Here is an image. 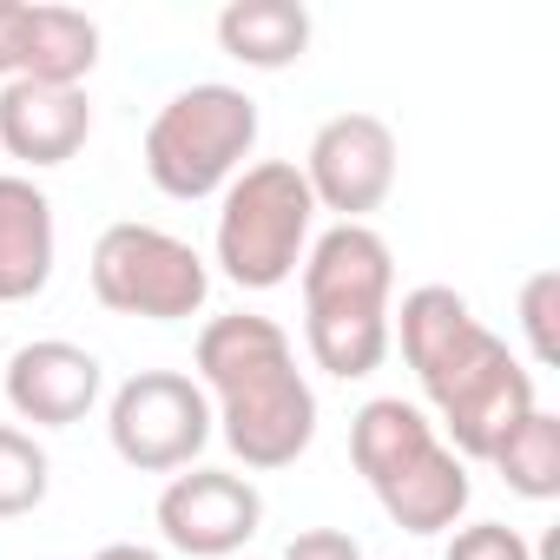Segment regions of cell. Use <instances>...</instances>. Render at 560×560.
Wrapping results in <instances>:
<instances>
[{
    "label": "cell",
    "instance_id": "cell-13",
    "mask_svg": "<svg viewBox=\"0 0 560 560\" xmlns=\"http://www.w3.org/2000/svg\"><path fill=\"white\" fill-rule=\"evenodd\" d=\"M93 139V100L86 86H40V80H8L0 86V152L47 172L67 165Z\"/></svg>",
    "mask_w": 560,
    "mask_h": 560
},
{
    "label": "cell",
    "instance_id": "cell-11",
    "mask_svg": "<svg viewBox=\"0 0 560 560\" xmlns=\"http://www.w3.org/2000/svg\"><path fill=\"white\" fill-rule=\"evenodd\" d=\"M8 409L34 429H73L93 416L100 389H106V370L86 343H67V337H40V343H21L8 357Z\"/></svg>",
    "mask_w": 560,
    "mask_h": 560
},
{
    "label": "cell",
    "instance_id": "cell-12",
    "mask_svg": "<svg viewBox=\"0 0 560 560\" xmlns=\"http://www.w3.org/2000/svg\"><path fill=\"white\" fill-rule=\"evenodd\" d=\"M540 409V396H534V370L501 343L429 422H435V435L462 455V462H488L494 448H501V435H514V422L521 416H534Z\"/></svg>",
    "mask_w": 560,
    "mask_h": 560
},
{
    "label": "cell",
    "instance_id": "cell-20",
    "mask_svg": "<svg viewBox=\"0 0 560 560\" xmlns=\"http://www.w3.org/2000/svg\"><path fill=\"white\" fill-rule=\"evenodd\" d=\"M442 560H534V547L508 521H468V527H448V553Z\"/></svg>",
    "mask_w": 560,
    "mask_h": 560
},
{
    "label": "cell",
    "instance_id": "cell-23",
    "mask_svg": "<svg viewBox=\"0 0 560 560\" xmlns=\"http://www.w3.org/2000/svg\"><path fill=\"white\" fill-rule=\"evenodd\" d=\"M93 560H165L159 547H139V540H113V547H100Z\"/></svg>",
    "mask_w": 560,
    "mask_h": 560
},
{
    "label": "cell",
    "instance_id": "cell-5",
    "mask_svg": "<svg viewBox=\"0 0 560 560\" xmlns=\"http://www.w3.org/2000/svg\"><path fill=\"white\" fill-rule=\"evenodd\" d=\"M257 100L244 86H224V80H198L185 93H172L152 126H145V178L178 198V205H198V198H218L244 159L257 152Z\"/></svg>",
    "mask_w": 560,
    "mask_h": 560
},
{
    "label": "cell",
    "instance_id": "cell-2",
    "mask_svg": "<svg viewBox=\"0 0 560 560\" xmlns=\"http://www.w3.org/2000/svg\"><path fill=\"white\" fill-rule=\"evenodd\" d=\"M304 350L324 376L363 383L389 357V298H396V250L376 224H330L311 237L304 264Z\"/></svg>",
    "mask_w": 560,
    "mask_h": 560
},
{
    "label": "cell",
    "instance_id": "cell-9",
    "mask_svg": "<svg viewBox=\"0 0 560 560\" xmlns=\"http://www.w3.org/2000/svg\"><path fill=\"white\" fill-rule=\"evenodd\" d=\"M396 126L376 113H337L317 126L311 152H304V185L317 198V211H337V224H370V211H383V198L396 191Z\"/></svg>",
    "mask_w": 560,
    "mask_h": 560
},
{
    "label": "cell",
    "instance_id": "cell-7",
    "mask_svg": "<svg viewBox=\"0 0 560 560\" xmlns=\"http://www.w3.org/2000/svg\"><path fill=\"white\" fill-rule=\"evenodd\" d=\"M106 435L126 468L178 475V468H198V455L211 442V402L185 370H139L113 389Z\"/></svg>",
    "mask_w": 560,
    "mask_h": 560
},
{
    "label": "cell",
    "instance_id": "cell-21",
    "mask_svg": "<svg viewBox=\"0 0 560 560\" xmlns=\"http://www.w3.org/2000/svg\"><path fill=\"white\" fill-rule=\"evenodd\" d=\"M284 560H363V547H357V534H343V527H304V534L284 547Z\"/></svg>",
    "mask_w": 560,
    "mask_h": 560
},
{
    "label": "cell",
    "instance_id": "cell-3",
    "mask_svg": "<svg viewBox=\"0 0 560 560\" xmlns=\"http://www.w3.org/2000/svg\"><path fill=\"white\" fill-rule=\"evenodd\" d=\"M350 462L402 534H448L475 501L468 462L435 435L429 409L402 396H370L350 416Z\"/></svg>",
    "mask_w": 560,
    "mask_h": 560
},
{
    "label": "cell",
    "instance_id": "cell-6",
    "mask_svg": "<svg viewBox=\"0 0 560 560\" xmlns=\"http://www.w3.org/2000/svg\"><path fill=\"white\" fill-rule=\"evenodd\" d=\"M86 277H93V298H100L113 317H145V324H185V317H198L205 298H211L205 257H198L178 231L139 224V218L100 231Z\"/></svg>",
    "mask_w": 560,
    "mask_h": 560
},
{
    "label": "cell",
    "instance_id": "cell-14",
    "mask_svg": "<svg viewBox=\"0 0 560 560\" xmlns=\"http://www.w3.org/2000/svg\"><path fill=\"white\" fill-rule=\"evenodd\" d=\"M54 198L27 172H0V304H34L54 284Z\"/></svg>",
    "mask_w": 560,
    "mask_h": 560
},
{
    "label": "cell",
    "instance_id": "cell-1",
    "mask_svg": "<svg viewBox=\"0 0 560 560\" xmlns=\"http://www.w3.org/2000/svg\"><path fill=\"white\" fill-rule=\"evenodd\" d=\"M191 370H198L191 383L211 402V435H224V448L250 475H277L298 455H311L317 389L298 370V343L277 317H257V311L211 317L198 330Z\"/></svg>",
    "mask_w": 560,
    "mask_h": 560
},
{
    "label": "cell",
    "instance_id": "cell-4",
    "mask_svg": "<svg viewBox=\"0 0 560 560\" xmlns=\"http://www.w3.org/2000/svg\"><path fill=\"white\" fill-rule=\"evenodd\" d=\"M311 237H317V198H311V185L291 159H257L218 191L211 257L237 291L291 284Z\"/></svg>",
    "mask_w": 560,
    "mask_h": 560
},
{
    "label": "cell",
    "instance_id": "cell-18",
    "mask_svg": "<svg viewBox=\"0 0 560 560\" xmlns=\"http://www.w3.org/2000/svg\"><path fill=\"white\" fill-rule=\"evenodd\" d=\"M47 488H54V462H47V448H40L27 429L0 422V521L34 514V508L47 501Z\"/></svg>",
    "mask_w": 560,
    "mask_h": 560
},
{
    "label": "cell",
    "instance_id": "cell-22",
    "mask_svg": "<svg viewBox=\"0 0 560 560\" xmlns=\"http://www.w3.org/2000/svg\"><path fill=\"white\" fill-rule=\"evenodd\" d=\"M21 34H27V0H0V86L21 80Z\"/></svg>",
    "mask_w": 560,
    "mask_h": 560
},
{
    "label": "cell",
    "instance_id": "cell-8",
    "mask_svg": "<svg viewBox=\"0 0 560 560\" xmlns=\"http://www.w3.org/2000/svg\"><path fill=\"white\" fill-rule=\"evenodd\" d=\"M389 343H402V363L416 370V383H422V396H429V409H435V402H442L448 389H462L508 337H494L455 284H416V291L402 298V311H389Z\"/></svg>",
    "mask_w": 560,
    "mask_h": 560
},
{
    "label": "cell",
    "instance_id": "cell-19",
    "mask_svg": "<svg viewBox=\"0 0 560 560\" xmlns=\"http://www.w3.org/2000/svg\"><path fill=\"white\" fill-rule=\"evenodd\" d=\"M560 270H534L527 284H521V337H527V370H553L560 363Z\"/></svg>",
    "mask_w": 560,
    "mask_h": 560
},
{
    "label": "cell",
    "instance_id": "cell-17",
    "mask_svg": "<svg viewBox=\"0 0 560 560\" xmlns=\"http://www.w3.org/2000/svg\"><path fill=\"white\" fill-rule=\"evenodd\" d=\"M488 468L521 494V501H553L560 494V416L534 409L514 422V435H501V448L488 455Z\"/></svg>",
    "mask_w": 560,
    "mask_h": 560
},
{
    "label": "cell",
    "instance_id": "cell-15",
    "mask_svg": "<svg viewBox=\"0 0 560 560\" xmlns=\"http://www.w3.org/2000/svg\"><path fill=\"white\" fill-rule=\"evenodd\" d=\"M218 47L250 73H284L311 54V8H298V0H231L218 14Z\"/></svg>",
    "mask_w": 560,
    "mask_h": 560
},
{
    "label": "cell",
    "instance_id": "cell-16",
    "mask_svg": "<svg viewBox=\"0 0 560 560\" xmlns=\"http://www.w3.org/2000/svg\"><path fill=\"white\" fill-rule=\"evenodd\" d=\"M100 67V21L80 8H54V0H27V34H21V80L40 86H86Z\"/></svg>",
    "mask_w": 560,
    "mask_h": 560
},
{
    "label": "cell",
    "instance_id": "cell-10",
    "mask_svg": "<svg viewBox=\"0 0 560 560\" xmlns=\"http://www.w3.org/2000/svg\"><path fill=\"white\" fill-rule=\"evenodd\" d=\"M152 514H159V534L172 553L231 560L244 540H257L264 494L250 488V475H231V468H178Z\"/></svg>",
    "mask_w": 560,
    "mask_h": 560
}]
</instances>
